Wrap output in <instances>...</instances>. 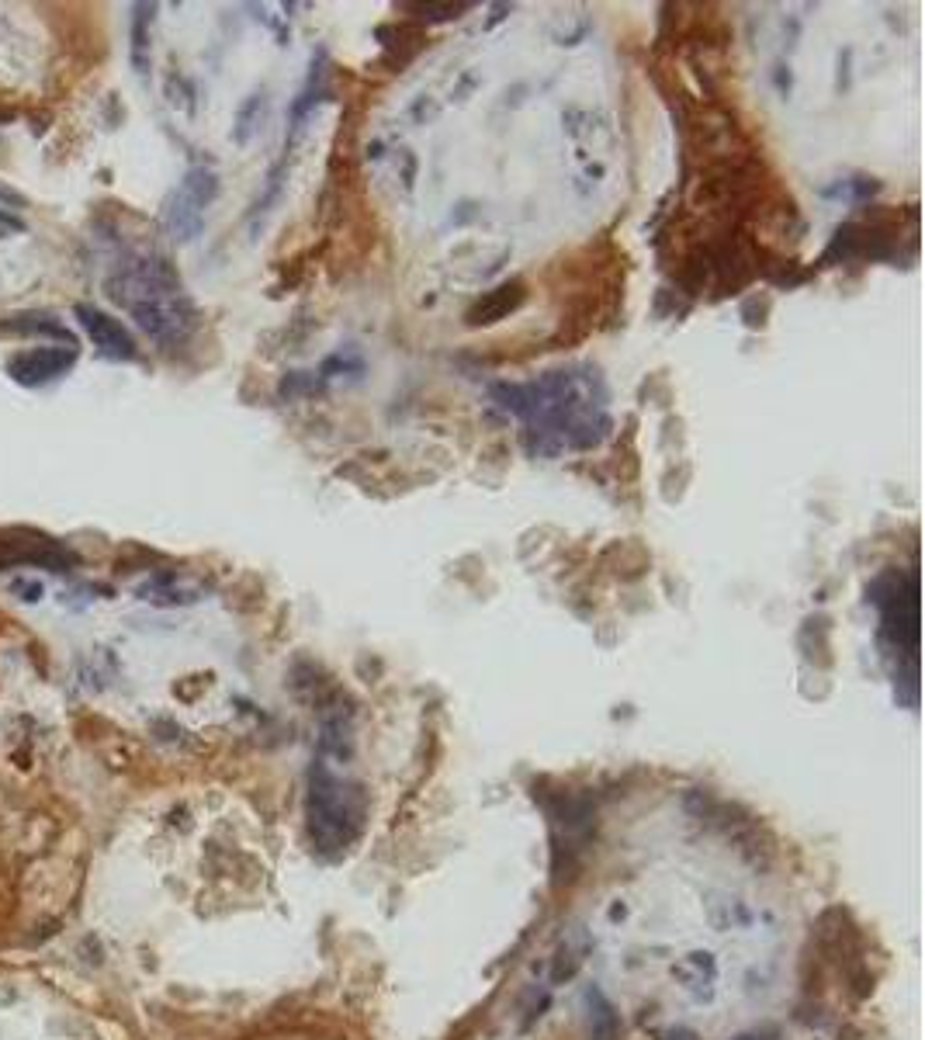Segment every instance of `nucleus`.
<instances>
[{
    "label": "nucleus",
    "instance_id": "nucleus-6",
    "mask_svg": "<svg viewBox=\"0 0 925 1040\" xmlns=\"http://www.w3.org/2000/svg\"><path fill=\"white\" fill-rule=\"evenodd\" d=\"M77 319L87 330V337L94 340V347H101V354L118 358V361L136 358V340H132L129 330H125L118 319H111L108 312H101L94 306H77Z\"/></svg>",
    "mask_w": 925,
    "mask_h": 1040
},
{
    "label": "nucleus",
    "instance_id": "nucleus-8",
    "mask_svg": "<svg viewBox=\"0 0 925 1040\" xmlns=\"http://www.w3.org/2000/svg\"><path fill=\"white\" fill-rule=\"evenodd\" d=\"M524 302V288L520 285H499L496 292H489L472 312H468V323L472 326H489L496 319H503L506 312H513Z\"/></svg>",
    "mask_w": 925,
    "mask_h": 1040
},
{
    "label": "nucleus",
    "instance_id": "nucleus-2",
    "mask_svg": "<svg viewBox=\"0 0 925 1040\" xmlns=\"http://www.w3.org/2000/svg\"><path fill=\"white\" fill-rule=\"evenodd\" d=\"M108 295L136 319L146 337L163 347L181 344L195 330V306L163 257L143 254L118 264V271L108 278Z\"/></svg>",
    "mask_w": 925,
    "mask_h": 1040
},
{
    "label": "nucleus",
    "instance_id": "nucleus-9",
    "mask_svg": "<svg viewBox=\"0 0 925 1040\" xmlns=\"http://www.w3.org/2000/svg\"><path fill=\"white\" fill-rule=\"evenodd\" d=\"M738 1040H773V1037H763V1034H749V1037H738Z\"/></svg>",
    "mask_w": 925,
    "mask_h": 1040
},
{
    "label": "nucleus",
    "instance_id": "nucleus-3",
    "mask_svg": "<svg viewBox=\"0 0 925 1040\" xmlns=\"http://www.w3.org/2000/svg\"><path fill=\"white\" fill-rule=\"evenodd\" d=\"M309 839L319 853H343L364 829V794L357 784L333 774L326 763H316L309 774Z\"/></svg>",
    "mask_w": 925,
    "mask_h": 1040
},
{
    "label": "nucleus",
    "instance_id": "nucleus-5",
    "mask_svg": "<svg viewBox=\"0 0 925 1040\" xmlns=\"http://www.w3.org/2000/svg\"><path fill=\"white\" fill-rule=\"evenodd\" d=\"M215 195H219V181H215L212 170H205V167L191 170V174L181 181V188H177L167 202V229L170 233H174L177 240H191V236H198L201 222H205V212H208V205L215 202Z\"/></svg>",
    "mask_w": 925,
    "mask_h": 1040
},
{
    "label": "nucleus",
    "instance_id": "nucleus-4",
    "mask_svg": "<svg viewBox=\"0 0 925 1040\" xmlns=\"http://www.w3.org/2000/svg\"><path fill=\"white\" fill-rule=\"evenodd\" d=\"M870 597L880 607V621H884V635L894 642L898 652L915 656V642H919V600H915V576H880L870 586Z\"/></svg>",
    "mask_w": 925,
    "mask_h": 1040
},
{
    "label": "nucleus",
    "instance_id": "nucleus-7",
    "mask_svg": "<svg viewBox=\"0 0 925 1040\" xmlns=\"http://www.w3.org/2000/svg\"><path fill=\"white\" fill-rule=\"evenodd\" d=\"M73 364V351H63V347H35V351L28 354H18V358L11 361V375L18 378V382H46V378L59 375V371H66Z\"/></svg>",
    "mask_w": 925,
    "mask_h": 1040
},
{
    "label": "nucleus",
    "instance_id": "nucleus-1",
    "mask_svg": "<svg viewBox=\"0 0 925 1040\" xmlns=\"http://www.w3.org/2000/svg\"><path fill=\"white\" fill-rule=\"evenodd\" d=\"M492 399L524 423L534 455L586 451L610 430L607 389L593 368L548 371L534 382H499L492 385Z\"/></svg>",
    "mask_w": 925,
    "mask_h": 1040
}]
</instances>
